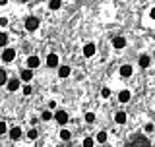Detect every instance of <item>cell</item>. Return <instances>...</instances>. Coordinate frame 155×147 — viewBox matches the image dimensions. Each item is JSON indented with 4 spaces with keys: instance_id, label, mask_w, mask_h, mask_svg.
<instances>
[{
    "instance_id": "obj_32",
    "label": "cell",
    "mask_w": 155,
    "mask_h": 147,
    "mask_svg": "<svg viewBox=\"0 0 155 147\" xmlns=\"http://www.w3.org/2000/svg\"><path fill=\"white\" fill-rule=\"evenodd\" d=\"M149 18H151V19H155V6L151 8V12H149Z\"/></svg>"
},
{
    "instance_id": "obj_11",
    "label": "cell",
    "mask_w": 155,
    "mask_h": 147,
    "mask_svg": "<svg viewBox=\"0 0 155 147\" xmlns=\"http://www.w3.org/2000/svg\"><path fill=\"white\" fill-rule=\"evenodd\" d=\"M126 120H128V116H126L124 110H120V112L114 114V122H116V124H126Z\"/></svg>"
},
{
    "instance_id": "obj_15",
    "label": "cell",
    "mask_w": 155,
    "mask_h": 147,
    "mask_svg": "<svg viewBox=\"0 0 155 147\" xmlns=\"http://www.w3.org/2000/svg\"><path fill=\"white\" fill-rule=\"evenodd\" d=\"M107 139H109V136H107V132H105V130H101L99 134H97V138H95L97 143H107Z\"/></svg>"
},
{
    "instance_id": "obj_31",
    "label": "cell",
    "mask_w": 155,
    "mask_h": 147,
    "mask_svg": "<svg viewBox=\"0 0 155 147\" xmlns=\"http://www.w3.org/2000/svg\"><path fill=\"white\" fill-rule=\"evenodd\" d=\"M48 109H56V101H51V103H48Z\"/></svg>"
},
{
    "instance_id": "obj_19",
    "label": "cell",
    "mask_w": 155,
    "mask_h": 147,
    "mask_svg": "<svg viewBox=\"0 0 155 147\" xmlns=\"http://www.w3.org/2000/svg\"><path fill=\"white\" fill-rule=\"evenodd\" d=\"M37 136H39V132H37L35 128H31V130H29V132H27V139H29V141H33V139H37Z\"/></svg>"
},
{
    "instance_id": "obj_17",
    "label": "cell",
    "mask_w": 155,
    "mask_h": 147,
    "mask_svg": "<svg viewBox=\"0 0 155 147\" xmlns=\"http://www.w3.org/2000/svg\"><path fill=\"white\" fill-rule=\"evenodd\" d=\"M58 76H60V77H68V76H70V68H68V66H60V68H58Z\"/></svg>"
},
{
    "instance_id": "obj_12",
    "label": "cell",
    "mask_w": 155,
    "mask_h": 147,
    "mask_svg": "<svg viewBox=\"0 0 155 147\" xmlns=\"http://www.w3.org/2000/svg\"><path fill=\"white\" fill-rule=\"evenodd\" d=\"M10 138H12L14 141L19 139V138H21V128H19V126H14V128L10 130Z\"/></svg>"
},
{
    "instance_id": "obj_26",
    "label": "cell",
    "mask_w": 155,
    "mask_h": 147,
    "mask_svg": "<svg viewBox=\"0 0 155 147\" xmlns=\"http://www.w3.org/2000/svg\"><path fill=\"white\" fill-rule=\"evenodd\" d=\"M93 143H95L93 138H85L84 139V147H93Z\"/></svg>"
},
{
    "instance_id": "obj_25",
    "label": "cell",
    "mask_w": 155,
    "mask_h": 147,
    "mask_svg": "<svg viewBox=\"0 0 155 147\" xmlns=\"http://www.w3.org/2000/svg\"><path fill=\"white\" fill-rule=\"evenodd\" d=\"M6 132H8V124H6L4 120H0V136L6 134Z\"/></svg>"
},
{
    "instance_id": "obj_4",
    "label": "cell",
    "mask_w": 155,
    "mask_h": 147,
    "mask_svg": "<svg viewBox=\"0 0 155 147\" xmlns=\"http://www.w3.org/2000/svg\"><path fill=\"white\" fill-rule=\"evenodd\" d=\"M39 27V19L37 18H27L25 19V29H27V31H35V29Z\"/></svg>"
},
{
    "instance_id": "obj_7",
    "label": "cell",
    "mask_w": 155,
    "mask_h": 147,
    "mask_svg": "<svg viewBox=\"0 0 155 147\" xmlns=\"http://www.w3.org/2000/svg\"><path fill=\"white\" fill-rule=\"evenodd\" d=\"M6 87H8V91H18V89H19V80H18V77L8 80V81H6Z\"/></svg>"
},
{
    "instance_id": "obj_20",
    "label": "cell",
    "mask_w": 155,
    "mask_h": 147,
    "mask_svg": "<svg viewBox=\"0 0 155 147\" xmlns=\"http://www.w3.org/2000/svg\"><path fill=\"white\" fill-rule=\"evenodd\" d=\"M41 120H45V122L52 120V112H51V110H43V112H41Z\"/></svg>"
},
{
    "instance_id": "obj_23",
    "label": "cell",
    "mask_w": 155,
    "mask_h": 147,
    "mask_svg": "<svg viewBox=\"0 0 155 147\" xmlns=\"http://www.w3.org/2000/svg\"><path fill=\"white\" fill-rule=\"evenodd\" d=\"M85 122H87V124H93V122H95V114H93V112H85Z\"/></svg>"
},
{
    "instance_id": "obj_22",
    "label": "cell",
    "mask_w": 155,
    "mask_h": 147,
    "mask_svg": "<svg viewBox=\"0 0 155 147\" xmlns=\"http://www.w3.org/2000/svg\"><path fill=\"white\" fill-rule=\"evenodd\" d=\"M72 138V134H70V132H68V130H60V139H64V141H68V139H70Z\"/></svg>"
},
{
    "instance_id": "obj_29",
    "label": "cell",
    "mask_w": 155,
    "mask_h": 147,
    "mask_svg": "<svg viewBox=\"0 0 155 147\" xmlns=\"http://www.w3.org/2000/svg\"><path fill=\"white\" fill-rule=\"evenodd\" d=\"M8 25V18H0V27H6Z\"/></svg>"
},
{
    "instance_id": "obj_18",
    "label": "cell",
    "mask_w": 155,
    "mask_h": 147,
    "mask_svg": "<svg viewBox=\"0 0 155 147\" xmlns=\"http://www.w3.org/2000/svg\"><path fill=\"white\" fill-rule=\"evenodd\" d=\"M60 6H62V0H51L48 2V8L51 10H60Z\"/></svg>"
},
{
    "instance_id": "obj_3",
    "label": "cell",
    "mask_w": 155,
    "mask_h": 147,
    "mask_svg": "<svg viewBox=\"0 0 155 147\" xmlns=\"http://www.w3.org/2000/svg\"><path fill=\"white\" fill-rule=\"evenodd\" d=\"M39 66H41V58L39 56L33 54V56L27 58V70H35V68H39Z\"/></svg>"
},
{
    "instance_id": "obj_1",
    "label": "cell",
    "mask_w": 155,
    "mask_h": 147,
    "mask_svg": "<svg viewBox=\"0 0 155 147\" xmlns=\"http://www.w3.org/2000/svg\"><path fill=\"white\" fill-rule=\"evenodd\" d=\"M14 58H16V48H4V52H2V60L6 62V64H10Z\"/></svg>"
},
{
    "instance_id": "obj_28",
    "label": "cell",
    "mask_w": 155,
    "mask_h": 147,
    "mask_svg": "<svg viewBox=\"0 0 155 147\" xmlns=\"http://www.w3.org/2000/svg\"><path fill=\"white\" fill-rule=\"evenodd\" d=\"M101 97H105V99H109V97H110V89H109V87H103V91H101Z\"/></svg>"
},
{
    "instance_id": "obj_5",
    "label": "cell",
    "mask_w": 155,
    "mask_h": 147,
    "mask_svg": "<svg viewBox=\"0 0 155 147\" xmlns=\"http://www.w3.org/2000/svg\"><path fill=\"white\" fill-rule=\"evenodd\" d=\"M95 51H97L95 43H87V45L84 47V56H85V58H91V56L95 54Z\"/></svg>"
},
{
    "instance_id": "obj_10",
    "label": "cell",
    "mask_w": 155,
    "mask_h": 147,
    "mask_svg": "<svg viewBox=\"0 0 155 147\" xmlns=\"http://www.w3.org/2000/svg\"><path fill=\"white\" fill-rule=\"evenodd\" d=\"M113 47L118 48V51H120V48H124V47H126V39H124V37H114V39H113Z\"/></svg>"
},
{
    "instance_id": "obj_9",
    "label": "cell",
    "mask_w": 155,
    "mask_h": 147,
    "mask_svg": "<svg viewBox=\"0 0 155 147\" xmlns=\"http://www.w3.org/2000/svg\"><path fill=\"white\" fill-rule=\"evenodd\" d=\"M130 99H132V93H130L128 89H122V91L118 93V101L120 103H128Z\"/></svg>"
},
{
    "instance_id": "obj_6",
    "label": "cell",
    "mask_w": 155,
    "mask_h": 147,
    "mask_svg": "<svg viewBox=\"0 0 155 147\" xmlns=\"http://www.w3.org/2000/svg\"><path fill=\"white\" fill-rule=\"evenodd\" d=\"M130 147H151V143H149L147 138H138L136 141H132V145Z\"/></svg>"
},
{
    "instance_id": "obj_14",
    "label": "cell",
    "mask_w": 155,
    "mask_h": 147,
    "mask_svg": "<svg viewBox=\"0 0 155 147\" xmlns=\"http://www.w3.org/2000/svg\"><path fill=\"white\" fill-rule=\"evenodd\" d=\"M120 76H122V77H130V76H132V66H130V64L120 66Z\"/></svg>"
},
{
    "instance_id": "obj_24",
    "label": "cell",
    "mask_w": 155,
    "mask_h": 147,
    "mask_svg": "<svg viewBox=\"0 0 155 147\" xmlns=\"http://www.w3.org/2000/svg\"><path fill=\"white\" fill-rule=\"evenodd\" d=\"M8 45V35L6 33H0V47H6Z\"/></svg>"
},
{
    "instance_id": "obj_21",
    "label": "cell",
    "mask_w": 155,
    "mask_h": 147,
    "mask_svg": "<svg viewBox=\"0 0 155 147\" xmlns=\"http://www.w3.org/2000/svg\"><path fill=\"white\" fill-rule=\"evenodd\" d=\"M6 81H8V76H6V72L0 68V87L2 85H6Z\"/></svg>"
},
{
    "instance_id": "obj_16",
    "label": "cell",
    "mask_w": 155,
    "mask_h": 147,
    "mask_svg": "<svg viewBox=\"0 0 155 147\" xmlns=\"http://www.w3.org/2000/svg\"><path fill=\"white\" fill-rule=\"evenodd\" d=\"M149 64H151V58H149L147 54H142V56H140V66H142V68H147Z\"/></svg>"
},
{
    "instance_id": "obj_33",
    "label": "cell",
    "mask_w": 155,
    "mask_h": 147,
    "mask_svg": "<svg viewBox=\"0 0 155 147\" xmlns=\"http://www.w3.org/2000/svg\"><path fill=\"white\" fill-rule=\"evenodd\" d=\"M23 147H25V145H23Z\"/></svg>"
},
{
    "instance_id": "obj_8",
    "label": "cell",
    "mask_w": 155,
    "mask_h": 147,
    "mask_svg": "<svg viewBox=\"0 0 155 147\" xmlns=\"http://www.w3.org/2000/svg\"><path fill=\"white\" fill-rule=\"evenodd\" d=\"M19 80H21V81H31L33 80V70H27V68H25V70H23L21 74H19Z\"/></svg>"
},
{
    "instance_id": "obj_27",
    "label": "cell",
    "mask_w": 155,
    "mask_h": 147,
    "mask_svg": "<svg viewBox=\"0 0 155 147\" xmlns=\"http://www.w3.org/2000/svg\"><path fill=\"white\" fill-rule=\"evenodd\" d=\"M153 130H155V124L147 122V124H145V132H147V134H153Z\"/></svg>"
},
{
    "instance_id": "obj_13",
    "label": "cell",
    "mask_w": 155,
    "mask_h": 147,
    "mask_svg": "<svg viewBox=\"0 0 155 147\" xmlns=\"http://www.w3.org/2000/svg\"><path fill=\"white\" fill-rule=\"evenodd\" d=\"M47 66L48 68H56L58 66V56L56 54H48L47 56Z\"/></svg>"
},
{
    "instance_id": "obj_30",
    "label": "cell",
    "mask_w": 155,
    "mask_h": 147,
    "mask_svg": "<svg viewBox=\"0 0 155 147\" xmlns=\"http://www.w3.org/2000/svg\"><path fill=\"white\" fill-rule=\"evenodd\" d=\"M23 95H31V85H25V87H23Z\"/></svg>"
},
{
    "instance_id": "obj_2",
    "label": "cell",
    "mask_w": 155,
    "mask_h": 147,
    "mask_svg": "<svg viewBox=\"0 0 155 147\" xmlns=\"http://www.w3.org/2000/svg\"><path fill=\"white\" fill-rule=\"evenodd\" d=\"M68 118H70V116H68V112H66V110H56V114H54V120H56L60 126H64L66 122H68Z\"/></svg>"
}]
</instances>
